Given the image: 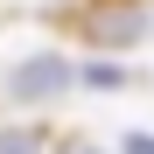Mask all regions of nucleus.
Instances as JSON below:
<instances>
[{"label": "nucleus", "mask_w": 154, "mask_h": 154, "mask_svg": "<svg viewBox=\"0 0 154 154\" xmlns=\"http://www.w3.org/2000/svg\"><path fill=\"white\" fill-rule=\"evenodd\" d=\"M119 154H154V140H147V133H133V140H126Z\"/></svg>", "instance_id": "obj_3"}, {"label": "nucleus", "mask_w": 154, "mask_h": 154, "mask_svg": "<svg viewBox=\"0 0 154 154\" xmlns=\"http://www.w3.org/2000/svg\"><path fill=\"white\" fill-rule=\"evenodd\" d=\"M63 154H98V147H91V140H70V147H63Z\"/></svg>", "instance_id": "obj_4"}, {"label": "nucleus", "mask_w": 154, "mask_h": 154, "mask_svg": "<svg viewBox=\"0 0 154 154\" xmlns=\"http://www.w3.org/2000/svg\"><path fill=\"white\" fill-rule=\"evenodd\" d=\"M77 84V70L63 56H28V63H14L7 70V98H21V105H42V98H63Z\"/></svg>", "instance_id": "obj_2"}, {"label": "nucleus", "mask_w": 154, "mask_h": 154, "mask_svg": "<svg viewBox=\"0 0 154 154\" xmlns=\"http://www.w3.org/2000/svg\"><path fill=\"white\" fill-rule=\"evenodd\" d=\"M77 28L98 49H126V42L147 35V0H84V21Z\"/></svg>", "instance_id": "obj_1"}]
</instances>
